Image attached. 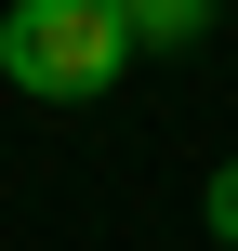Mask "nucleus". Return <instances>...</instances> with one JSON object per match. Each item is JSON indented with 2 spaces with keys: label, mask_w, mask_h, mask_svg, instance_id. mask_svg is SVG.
I'll return each instance as SVG.
<instances>
[{
  "label": "nucleus",
  "mask_w": 238,
  "mask_h": 251,
  "mask_svg": "<svg viewBox=\"0 0 238 251\" xmlns=\"http://www.w3.org/2000/svg\"><path fill=\"white\" fill-rule=\"evenodd\" d=\"M199 212H212V238L238 251V159H212V199H199Z\"/></svg>",
  "instance_id": "obj_3"
},
{
  "label": "nucleus",
  "mask_w": 238,
  "mask_h": 251,
  "mask_svg": "<svg viewBox=\"0 0 238 251\" xmlns=\"http://www.w3.org/2000/svg\"><path fill=\"white\" fill-rule=\"evenodd\" d=\"M132 53H146V40H132L119 0H13V13H0V79H13L26 106H93Z\"/></svg>",
  "instance_id": "obj_1"
},
{
  "label": "nucleus",
  "mask_w": 238,
  "mask_h": 251,
  "mask_svg": "<svg viewBox=\"0 0 238 251\" xmlns=\"http://www.w3.org/2000/svg\"><path fill=\"white\" fill-rule=\"evenodd\" d=\"M119 13H132V40H146V53H199V40L225 26V0H119Z\"/></svg>",
  "instance_id": "obj_2"
}]
</instances>
